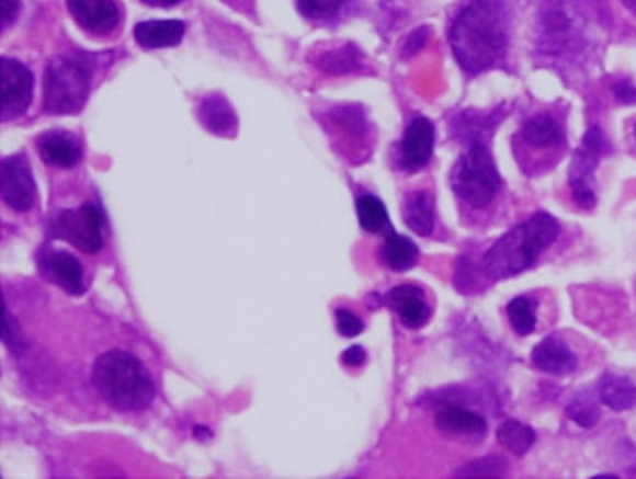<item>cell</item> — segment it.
<instances>
[{
  "label": "cell",
  "mask_w": 636,
  "mask_h": 479,
  "mask_svg": "<svg viewBox=\"0 0 636 479\" xmlns=\"http://www.w3.org/2000/svg\"><path fill=\"white\" fill-rule=\"evenodd\" d=\"M450 43L455 58L468 73H481L497 66L509 43L501 4L496 0L468 4L453 22Z\"/></svg>",
  "instance_id": "obj_1"
},
{
  "label": "cell",
  "mask_w": 636,
  "mask_h": 479,
  "mask_svg": "<svg viewBox=\"0 0 636 479\" xmlns=\"http://www.w3.org/2000/svg\"><path fill=\"white\" fill-rule=\"evenodd\" d=\"M560 226L548 213L533 214L530 220L507 231L481 260V270L491 281L509 280L532 266L541 252L555 243Z\"/></svg>",
  "instance_id": "obj_2"
},
{
  "label": "cell",
  "mask_w": 636,
  "mask_h": 479,
  "mask_svg": "<svg viewBox=\"0 0 636 479\" xmlns=\"http://www.w3.org/2000/svg\"><path fill=\"white\" fill-rule=\"evenodd\" d=\"M92 383L98 394L118 411H141L156 396V386L146 367L123 350H112L98 357Z\"/></svg>",
  "instance_id": "obj_3"
},
{
  "label": "cell",
  "mask_w": 636,
  "mask_h": 479,
  "mask_svg": "<svg viewBox=\"0 0 636 479\" xmlns=\"http://www.w3.org/2000/svg\"><path fill=\"white\" fill-rule=\"evenodd\" d=\"M90 89V67L84 59L58 56L46 67L43 105L50 115H75Z\"/></svg>",
  "instance_id": "obj_4"
},
{
  "label": "cell",
  "mask_w": 636,
  "mask_h": 479,
  "mask_svg": "<svg viewBox=\"0 0 636 479\" xmlns=\"http://www.w3.org/2000/svg\"><path fill=\"white\" fill-rule=\"evenodd\" d=\"M453 192L474 208L488 207L501 190V176L493 156L484 144H473L452 169Z\"/></svg>",
  "instance_id": "obj_5"
},
{
  "label": "cell",
  "mask_w": 636,
  "mask_h": 479,
  "mask_svg": "<svg viewBox=\"0 0 636 479\" xmlns=\"http://www.w3.org/2000/svg\"><path fill=\"white\" fill-rule=\"evenodd\" d=\"M606 141L599 126L591 128L584 136L583 148L579 149L570 169V185L573 199L581 208H592L597 203V184L592 172L599 164V157L604 153Z\"/></svg>",
  "instance_id": "obj_6"
},
{
  "label": "cell",
  "mask_w": 636,
  "mask_h": 479,
  "mask_svg": "<svg viewBox=\"0 0 636 479\" xmlns=\"http://www.w3.org/2000/svg\"><path fill=\"white\" fill-rule=\"evenodd\" d=\"M33 100V75L18 59H0V117L18 118Z\"/></svg>",
  "instance_id": "obj_7"
},
{
  "label": "cell",
  "mask_w": 636,
  "mask_h": 479,
  "mask_svg": "<svg viewBox=\"0 0 636 479\" xmlns=\"http://www.w3.org/2000/svg\"><path fill=\"white\" fill-rule=\"evenodd\" d=\"M102 228L104 216L94 205H82L77 210H66L59 214L56 231L59 237L75 244L82 252H94L102 249Z\"/></svg>",
  "instance_id": "obj_8"
},
{
  "label": "cell",
  "mask_w": 636,
  "mask_h": 479,
  "mask_svg": "<svg viewBox=\"0 0 636 479\" xmlns=\"http://www.w3.org/2000/svg\"><path fill=\"white\" fill-rule=\"evenodd\" d=\"M0 195L18 213L30 210L37 201V185L30 162L23 156L4 157L0 164Z\"/></svg>",
  "instance_id": "obj_9"
},
{
  "label": "cell",
  "mask_w": 636,
  "mask_h": 479,
  "mask_svg": "<svg viewBox=\"0 0 636 479\" xmlns=\"http://www.w3.org/2000/svg\"><path fill=\"white\" fill-rule=\"evenodd\" d=\"M67 8L75 22L92 35H110L121 20L113 0H67Z\"/></svg>",
  "instance_id": "obj_10"
},
{
  "label": "cell",
  "mask_w": 636,
  "mask_h": 479,
  "mask_svg": "<svg viewBox=\"0 0 636 479\" xmlns=\"http://www.w3.org/2000/svg\"><path fill=\"white\" fill-rule=\"evenodd\" d=\"M434 125L429 118L417 117L407 126L400 146V159L407 169H422L434 153Z\"/></svg>",
  "instance_id": "obj_11"
},
{
  "label": "cell",
  "mask_w": 636,
  "mask_h": 479,
  "mask_svg": "<svg viewBox=\"0 0 636 479\" xmlns=\"http://www.w3.org/2000/svg\"><path fill=\"white\" fill-rule=\"evenodd\" d=\"M388 304L401 323L409 327V329H419L430 319V308L424 296H422L421 288L413 287V285H401L390 290L388 295Z\"/></svg>",
  "instance_id": "obj_12"
},
{
  "label": "cell",
  "mask_w": 636,
  "mask_h": 479,
  "mask_svg": "<svg viewBox=\"0 0 636 479\" xmlns=\"http://www.w3.org/2000/svg\"><path fill=\"white\" fill-rule=\"evenodd\" d=\"M38 153L46 164L58 169H73L81 161L82 149L75 136L67 133H46L38 138Z\"/></svg>",
  "instance_id": "obj_13"
},
{
  "label": "cell",
  "mask_w": 636,
  "mask_h": 479,
  "mask_svg": "<svg viewBox=\"0 0 636 479\" xmlns=\"http://www.w3.org/2000/svg\"><path fill=\"white\" fill-rule=\"evenodd\" d=\"M532 360L537 369L548 375H570L578 369V357L563 340H543L533 350Z\"/></svg>",
  "instance_id": "obj_14"
},
{
  "label": "cell",
  "mask_w": 636,
  "mask_h": 479,
  "mask_svg": "<svg viewBox=\"0 0 636 479\" xmlns=\"http://www.w3.org/2000/svg\"><path fill=\"white\" fill-rule=\"evenodd\" d=\"M184 33L185 25L178 20H154V22L138 23L134 27L136 43L148 50L177 46L184 37Z\"/></svg>",
  "instance_id": "obj_15"
},
{
  "label": "cell",
  "mask_w": 636,
  "mask_h": 479,
  "mask_svg": "<svg viewBox=\"0 0 636 479\" xmlns=\"http://www.w3.org/2000/svg\"><path fill=\"white\" fill-rule=\"evenodd\" d=\"M200 118L208 133L234 136L237 130L236 111L220 94H211L201 100Z\"/></svg>",
  "instance_id": "obj_16"
},
{
  "label": "cell",
  "mask_w": 636,
  "mask_h": 479,
  "mask_svg": "<svg viewBox=\"0 0 636 479\" xmlns=\"http://www.w3.org/2000/svg\"><path fill=\"white\" fill-rule=\"evenodd\" d=\"M436 426L447 435H484L488 422L481 414L473 413L463 407L447 406L436 414Z\"/></svg>",
  "instance_id": "obj_17"
},
{
  "label": "cell",
  "mask_w": 636,
  "mask_h": 479,
  "mask_svg": "<svg viewBox=\"0 0 636 479\" xmlns=\"http://www.w3.org/2000/svg\"><path fill=\"white\" fill-rule=\"evenodd\" d=\"M404 220L417 236H430L434 229V199L427 192L407 193L401 207Z\"/></svg>",
  "instance_id": "obj_18"
},
{
  "label": "cell",
  "mask_w": 636,
  "mask_h": 479,
  "mask_svg": "<svg viewBox=\"0 0 636 479\" xmlns=\"http://www.w3.org/2000/svg\"><path fill=\"white\" fill-rule=\"evenodd\" d=\"M600 399L614 411H627L636 406V386L625 376L607 373L599 383Z\"/></svg>",
  "instance_id": "obj_19"
},
{
  "label": "cell",
  "mask_w": 636,
  "mask_h": 479,
  "mask_svg": "<svg viewBox=\"0 0 636 479\" xmlns=\"http://www.w3.org/2000/svg\"><path fill=\"white\" fill-rule=\"evenodd\" d=\"M522 138L533 149H553L564 144L563 128L548 115L530 118L522 128Z\"/></svg>",
  "instance_id": "obj_20"
},
{
  "label": "cell",
  "mask_w": 636,
  "mask_h": 479,
  "mask_svg": "<svg viewBox=\"0 0 636 479\" xmlns=\"http://www.w3.org/2000/svg\"><path fill=\"white\" fill-rule=\"evenodd\" d=\"M383 260L386 266L394 270V272H407L417 264L419 260V249L417 244L407 239V237L396 233V231H388L386 233L385 243L381 249Z\"/></svg>",
  "instance_id": "obj_21"
},
{
  "label": "cell",
  "mask_w": 636,
  "mask_h": 479,
  "mask_svg": "<svg viewBox=\"0 0 636 479\" xmlns=\"http://www.w3.org/2000/svg\"><path fill=\"white\" fill-rule=\"evenodd\" d=\"M46 267L59 287L71 295H81L84 283H82V267L79 260L67 252H54L46 260Z\"/></svg>",
  "instance_id": "obj_22"
},
{
  "label": "cell",
  "mask_w": 636,
  "mask_h": 479,
  "mask_svg": "<svg viewBox=\"0 0 636 479\" xmlns=\"http://www.w3.org/2000/svg\"><path fill=\"white\" fill-rule=\"evenodd\" d=\"M497 440L504 449L511 451L516 457H524L527 451L532 449L535 442V434L532 427L520 421H507L497 430Z\"/></svg>",
  "instance_id": "obj_23"
},
{
  "label": "cell",
  "mask_w": 636,
  "mask_h": 479,
  "mask_svg": "<svg viewBox=\"0 0 636 479\" xmlns=\"http://www.w3.org/2000/svg\"><path fill=\"white\" fill-rule=\"evenodd\" d=\"M355 210H357V218H360V224L365 231H370V233L388 231V213H386L383 201L377 199L375 195L360 197Z\"/></svg>",
  "instance_id": "obj_24"
},
{
  "label": "cell",
  "mask_w": 636,
  "mask_h": 479,
  "mask_svg": "<svg viewBox=\"0 0 636 479\" xmlns=\"http://www.w3.org/2000/svg\"><path fill=\"white\" fill-rule=\"evenodd\" d=\"M360 58H362V54L357 53L354 46L348 45L342 46L339 50H333V53L323 54L319 58L318 66L327 73H348L360 66Z\"/></svg>",
  "instance_id": "obj_25"
},
{
  "label": "cell",
  "mask_w": 636,
  "mask_h": 479,
  "mask_svg": "<svg viewBox=\"0 0 636 479\" xmlns=\"http://www.w3.org/2000/svg\"><path fill=\"white\" fill-rule=\"evenodd\" d=\"M509 319L512 329L519 332L520 337L532 334L535 329V304L527 296H519L509 304Z\"/></svg>",
  "instance_id": "obj_26"
},
{
  "label": "cell",
  "mask_w": 636,
  "mask_h": 479,
  "mask_svg": "<svg viewBox=\"0 0 636 479\" xmlns=\"http://www.w3.org/2000/svg\"><path fill=\"white\" fill-rule=\"evenodd\" d=\"M347 0H296L298 12L314 20V22H327L341 12Z\"/></svg>",
  "instance_id": "obj_27"
},
{
  "label": "cell",
  "mask_w": 636,
  "mask_h": 479,
  "mask_svg": "<svg viewBox=\"0 0 636 479\" xmlns=\"http://www.w3.org/2000/svg\"><path fill=\"white\" fill-rule=\"evenodd\" d=\"M568 414H570L571 421L578 422L583 427H591L599 422V409L594 406L592 399H576L571 401V406L568 407Z\"/></svg>",
  "instance_id": "obj_28"
},
{
  "label": "cell",
  "mask_w": 636,
  "mask_h": 479,
  "mask_svg": "<svg viewBox=\"0 0 636 479\" xmlns=\"http://www.w3.org/2000/svg\"><path fill=\"white\" fill-rule=\"evenodd\" d=\"M504 460L497 457L481 458L474 460L470 465L461 470L459 476H501L504 474Z\"/></svg>",
  "instance_id": "obj_29"
},
{
  "label": "cell",
  "mask_w": 636,
  "mask_h": 479,
  "mask_svg": "<svg viewBox=\"0 0 636 479\" xmlns=\"http://www.w3.org/2000/svg\"><path fill=\"white\" fill-rule=\"evenodd\" d=\"M337 329H339L342 337L354 339V337H357V334L363 331L362 319L357 318V316L352 313L350 310L339 308V310H337Z\"/></svg>",
  "instance_id": "obj_30"
},
{
  "label": "cell",
  "mask_w": 636,
  "mask_h": 479,
  "mask_svg": "<svg viewBox=\"0 0 636 479\" xmlns=\"http://www.w3.org/2000/svg\"><path fill=\"white\" fill-rule=\"evenodd\" d=\"M18 327H15L14 319L8 313L7 306L2 308V339L10 350H14L18 344H22V340L18 337Z\"/></svg>",
  "instance_id": "obj_31"
},
{
  "label": "cell",
  "mask_w": 636,
  "mask_h": 479,
  "mask_svg": "<svg viewBox=\"0 0 636 479\" xmlns=\"http://www.w3.org/2000/svg\"><path fill=\"white\" fill-rule=\"evenodd\" d=\"M22 2L20 0H0V22L2 30H7L10 23L14 22L15 15L20 12Z\"/></svg>",
  "instance_id": "obj_32"
},
{
  "label": "cell",
  "mask_w": 636,
  "mask_h": 479,
  "mask_svg": "<svg viewBox=\"0 0 636 479\" xmlns=\"http://www.w3.org/2000/svg\"><path fill=\"white\" fill-rule=\"evenodd\" d=\"M363 362H365V350L363 347H348L347 352L342 354V363H347L348 367H357Z\"/></svg>",
  "instance_id": "obj_33"
},
{
  "label": "cell",
  "mask_w": 636,
  "mask_h": 479,
  "mask_svg": "<svg viewBox=\"0 0 636 479\" xmlns=\"http://www.w3.org/2000/svg\"><path fill=\"white\" fill-rule=\"evenodd\" d=\"M614 90L615 98H617L622 104H633V102H636V89H633L629 82H620Z\"/></svg>",
  "instance_id": "obj_34"
},
{
  "label": "cell",
  "mask_w": 636,
  "mask_h": 479,
  "mask_svg": "<svg viewBox=\"0 0 636 479\" xmlns=\"http://www.w3.org/2000/svg\"><path fill=\"white\" fill-rule=\"evenodd\" d=\"M427 35H429V33H427V30L414 31L413 35H411V38H409V43H407V53L409 54L417 53V50H419V48H421V46L424 45V41H427Z\"/></svg>",
  "instance_id": "obj_35"
},
{
  "label": "cell",
  "mask_w": 636,
  "mask_h": 479,
  "mask_svg": "<svg viewBox=\"0 0 636 479\" xmlns=\"http://www.w3.org/2000/svg\"><path fill=\"white\" fill-rule=\"evenodd\" d=\"M141 2H146V4H149V7L169 8L178 4L180 0H141Z\"/></svg>",
  "instance_id": "obj_36"
},
{
  "label": "cell",
  "mask_w": 636,
  "mask_h": 479,
  "mask_svg": "<svg viewBox=\"0 0 636 479\" xmlns=\"http://www.w3.org/2000/svg\"><path fill=\"white\" fill-rule=\"evenodd\" d=\"M629 8H636V0H623Z\"/></svg>",
  "instance_id": "obj_37"
}]
</instances>
